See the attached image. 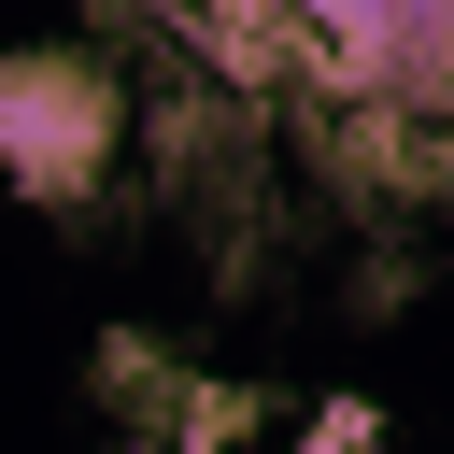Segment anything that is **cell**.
Segmentation results:
<instances>
[{"label":"cell","mask_w":454,"mask_h":454,"mask_svg":"<svg viewBox=\"0 0 454 454\" xmlns=\"http://www.w3.org/2000/svg\"><path fill=\"white\" fill-rule=\"evenodd\" d=\"M128 170V71L85 43H14L0 57V184L43 213H85Z\"/></svg>","instance_id":"cell-1"},{"label":"cell","mask_w":454,"mask_h":454,"mask_svg":"<svg viewBox=\"0 0 454 454\" xmlns=\"http://www.w3.org/2000/svg\"><path fill=\"white\" fill-rule=\"evenodd\" d=\"M298 43V85H326L340 114H411L440 128L454 99V0H270Z\"/></svg>","instance_id":"cell-2"}]
</instances>
